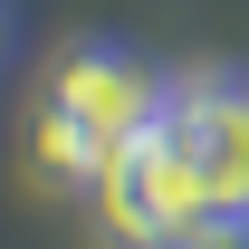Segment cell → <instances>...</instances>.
Returning a JSON list of instances; mask_svg holds the SVG:
<instances>
[{"mask_svg":"<svg viewBox=\"0 0 249 249\" xmlns=\"http://www.w3.org/2000/svg\"><path fill=\"white\" fill-rule=\"evenodd\" d=\"M124 144H106V134H87L77 115H58V106H29V173L48 192H67V201H87L96 182H106V163H115Z\"/></svg>","mask_w":249,"mask_h":249,"instance_id":"cell-4","label":"cell"},{"mask_svg":"<svg viewBox=\"0 0 249 249\" xmlns=\"http://www.w3.org/2000/svg\"><path fill=\"white\" fill-rule=\"evenodd\" d=\"M19 58V10H10V0H0V67Z\"/></svg>","mask_w":249,"mask_h":249,"instance_id":"cell-5","label":"cell"},{"mask_svg":"<svg viewBox=\"0 0 249 249\" xmlns=\"http://www.w3.org/2000/svg\"><path fill=\"white\" fill-rule=\"evenodd\" d=\"M87 230L106 249H249V230L220 211V192L192 173V154L173 134H134L115 163H106V182L77 201Z\"/></svg>","mask_w":249,"mask_h":249,"instance_id":"cell-1","label":"cell"},{"mask_svg":"<svg viewBox=\"0 0 249 249\" xmlns=\"http://www.w3.org/2000/svg\"><path fill=\"white\" fill-rule=\"evenodd\" d=\"M38 106H58L77 115L87 134L106 144H134V134H154L163 106H173V67H154L144 48H124V38H58L48 67H38Z\"/></svg>","mask_w":249,"mask_h":249,"instance_id":"cell-2","label":"cell"},{"mask_svg":"<svg viewBox=\"0 0 249 249\" xmlns=\"http://www.w3.org/2000/svg\"><path fill=\"white\" fill-rule=\"evenodd\" d=\"M163 134L192 154V173L220 192V211L249 230V67H173Z\"/></svg>","mask_w":249,"mask_h":249,"instance_id":"cell-3","label":"cell"}]
</instances>
